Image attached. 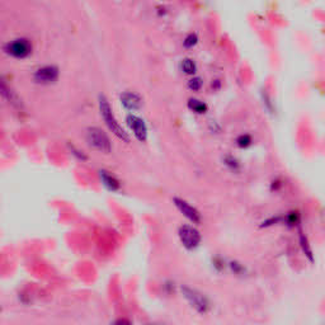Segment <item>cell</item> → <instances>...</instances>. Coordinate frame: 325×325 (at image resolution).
<instances>
[{
    "mask_svg": "<svg viewBox=\"0 0 325 325\" xmlns=\"http://www.w3.org/2000/svg\"><path fill=\"white\" fill-rule=\"evenodd\" d=\"M98 104H99L100 116H102V118L104 120V122H106L107 127H108V129L111 130L118 139L123 140L125 142H129L130 141L129 135H127V132L125 131V129H123L120 123H118L117 118L114 117L113 111H112L111 108V104H109L106 95L99 94V97H98Z\"/></svg>",
    "mask_w": 325,
    "mask_h": 325,
    "instance_id": "obj_1",
    "label": "cell"
},
{
    "mask_svg": "<svg viewBox=\"0 0 325 325\" xmlns=\"http://www.w3.org/2000/svg\"><path fill=\"white\" fill-rule=\"evenodd\" d=\"M70 150H71V151H73L74 155H75L78 159H80V160H85V159H87V156H85L84 154H83V151H80V150L75 149V146H73V145H71V146H70Z\"/></svg>",
    "mask_w": 325,
    "mask_h": 325,
    "instance_id": "obj_19",
    "label": "cell"
},
{
    "mask_svg": "<svg viewBox=\"0 0 325 325\" xmlns=\"http://www.w3.org/2000/svg\"><path fill=\"white\" fill-rule=\"evenodd\" d=\"M173 203L174 206L178 208V211L181 212L183 216L187 217L190 223L196 224V225L201 224V221H202V216H201V212H199L194 206H192L189 202H187L186 199L179 198V197H174Z\"/></svg>",
    "mask_w": 325,
    "mask_h": 325,
    "instance_id": "obj_6",
    "label": "cell"
},
{
    "mask_svg": "<svg viewBox=\"0 0 325 325\" xmlns=\"http://www.w3.org/2000/svg\"><path fill=\"white\" fill-rule=\"evenodd\" d=\"M188 107H189L190 111L196 112L198 114H202L207 111V104L202 100L197 99V98H189L188 99Z\"/></svg>",
    "mask_w": 325,
    "mask_h": 325,
    "instance_id": "obj_12",
    "label": "cell"
},
{
    "mask_svg": "<svg viewBox=\"0 0 325 325\" xmlns=\"http://www.w3.org/2000/svg\"><path fill=\"white\" fill-rule=\"evenodd\" d=\"M182 70L185 71L186 74H188V75H193V74L197 71L196 62H194L192 59H189V57L183 59L182 60Z\"/></svg>",
    "mask_w": 325,
    "mask_h": 325,
    "instance_id": "obj_13",
    "label": "cell"
},
{
    "mask_svg": "<svg viewBox=\"0 0 325 325\" xmlns=\"http://www.w3.org/2000/svg\"><path fill=\"white\" fill-rule=\"evenodd\" d=\"M120 100L121 104L129 111H136V109H140L141 106H142V98L136 92H123L121 94Z\"/></svg>",
    "mask_w": 325,
    "mask_h": 325,
    "instance_id": "obj_9",
    "label": "cell"
},
{
    "mask_svg": "<svg viewBox=\"0 0 325 325\" xmlns=\"http://www.w3.org/2000/svg\"><path fill=\"white\" fill-rule=\"evenodd\" d=\"M236 144L240 147H246L252 144V138L249 135H240L236 139Z\"/></svg>",
    "mask_w": 325,
    "mask_h": 325,
    "instance_id": "obj_17",
    "label": "cell"
},
{
    "mask_svg": "<svg viewBox=\"0 0 325 325\" xmlns=\"http://www.w3.org/2000/svg\"><path fill=\"white\" fill-rule=\"evenodd\" d=\"M183 297L190 305V308H193L201 315H205L211 309V302L207 299V296L203 295L201 291L192 288L189 286H182L181 287Z\"/></svg>",
    "mask_w": 325,
    "mask_h": 325,
    "instance_id": "obj_2",
    "label": "cell"
},
{
    "mask_svg": "<svg viewBox=\"0 0 325 325\" xmlns=\"http://www.w3.org/2000/svg\"><path fill=\"white\" fill-rule=\"evenodd\" d=\"M178 236L182 245L188 250H194L202 241V235L197 228L192 225H182L178 229Z\"/></svg>",
    "mask_w": 325,
    "mask_h": 325,
    "instance_id": "obj_3",
    "label": "cell"
},
{
    "mask_svg": "<svg viewBox=\"0 0 325 325\" xmlns=\"http://www.w3.org/2000/svg\"><path fill=\"white\" fill-rule=\"evenodd\" d=\"M297 236H299V244H300V248H301L302 253H304V255L306 257V259H308L310 263H314L315 262V255H314V252H313V246H311L310 244V240H309L308 235L305 234L304 229H302V226H297Z\"/></svg>",
    "mask_w": 325,
    "mask_h": 325,
    "instance_id": "obj_10",
    "label": "cell"
},
{
    "mask_svg": "<svg viewBox=\"0 0 325 325\" xmlns=\"http://www.w3.org/2000/svg\"><path fill=\"white\" fill-rule=\"evenodd\" d=\"M111 325H132V323L126 318H120V319L114 320Z\"/></svg>",
    "mask_w": 325,
    "mask_h": 325,
    "instance_id": "obj_20",
    "label": "cell"
},
{
    "mask_svg": "<svg viewBox=\"0 0 325 325\" xmlns=\"http://www.w3.org/2000/svg\"><path fill=\"white\" fill-rule=\"evenodd\" d=\"M3 50L6 55L13 56L15 59H24L32 51V45H31L30 40L24 37L14 38L4 45Z\"/></svg>",
    "mask_w": 325,
    "mask_h": 325,
    "instance_id": "obj_5",
    "label": "cell"
},
{
    "mask_svg": "<svg viewBox=\"0 0 325 325\" xmlns=\"http://www.w3.org/2000/svg\"><path fill=\"white\" fill-rule=\"evenodd\" d=\"M197 42H198V36H197V33H189V35H187V37L185 38L183 46H185L186 48H190V47L196 46Z\"/></svg>",
    "mask_w": 325,
    "mask_h": 325,
    "instance_id": "obj_15",
    "label": "cell"
},
{
    "mask_svg": "<svg viewBox=\"0 0 325 325\" xmlns=\"http://www.w3.org/2000/svg\"><path fill=\"white\" fill-rule=\"evenodd\" d=\"M99 177L100 181H102L103 186L107 188V189L112 190V192H117L121 188V182L118 181L116 177L112 173L107 172V170H99Z\"/></svg>",
    "mask_w": 325,
    "mask_h": 325,
    "instance_id": "obj_11",
    "label": "cell"
},
{
    "mask_svg": "<svg viewBox=\"0 0 325 325\" xmlns=\"http://www.w3.org/2000/svg\"><path fill=\"white\" fill-rule=\"evenodd\" d=\"M202 84H203V82H202V79L199 78V76H193L192 79L188 80V88L193 92L199 91V89L202 88Z\"/></svg>",
    "mask_w": 325,
    "mask_h": 325,
    "instance_id": "obj_14",
    "label": "cell"
},
{
    "mask_svg": "<svg viewBox=\"0 0 325 325\" xmlns=\"http://www.w3.org/2000/svg\"><path fill=\"white\" fill-rule=\"evenodd\" d=\"M87 141L94 149L103 152H111V140H109L106 132L99 127H88V130H87Z\"/></svg>",
    "mask_w": 325,
    "mask_h": 325,
    "instance_id": "obj_4",
    "label": "cell"
},
{
    "mask_svg": "<svg viewBox=\"0 0 325 325\" xmlns=\"http://www.w3.org/2000/svg\"><path fill=\"white\" fill-rule=\"evenodd\" d=\"M126 122L129 125V127L131 129V131L134 132V135L138 140L140 141H146L147 139V127L145 125V121L142 118H140L139 116L134 113L127 114Z\"/></svg>",
    "mask_w": 325,
    "mask_h": 325,
    "instance_id": "obj_8",
    "label": "cell"
},
{
    "mask_svg": "<svg viewBox=\"0 0 325 325\" xmlns=\"http://www.w3.org/2000/svg\"><path fill=\"white\" fill-rule=\"evenodd\" d=\"M229 267H230V270H232L235 275H244V273H245V267L236 261L230 262Z\"/></svg>",
    "mask_w": 325,
    "mask_h": 325,
    "instance_id": "obj_16",
    "label": "cell"
},
{
    "mask_svg": "<svg viewBox=\"0 0 325 325\" xmlns=\"http://www.w3.org/2000/svg\"><path fill=\"white\" fill-rule=\"evenodd\" d=\"M225 164L228 165V167L230 168V169L234 170V172H235V170L239 169V167H240V165H239V163H237L236 159L232 158V156H226Z\"/></svg>",
    "mask_w": 325,
    "mask_h": 325,
    "instance_id": "obj_18",
    "label": "cell"
},
{
    "mask_svg": "<svg viewBox=\"0 0 325 325\" xmlns=\"http://www.w3.org/2000/svg\"><path fill=\"white\" fill-rule=\"evenodd\" d=\"M33 78L40 84H51L55 83L59 78V68L55 65H45L38 68L33 74Z\"/></svg>",
    "mask_w": 325,
    "mask_h": 325,
    "instance_id": "obj_7",
    "label": "cell"
}]
</instances>
